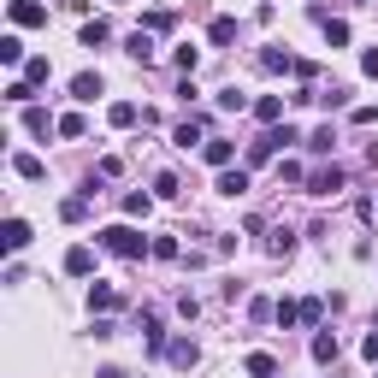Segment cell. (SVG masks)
Segmentation results:
<instances>
[{
    "label": "cell",
    "mask_w": 378,
    "mask_h": 378,
    "mask_svg": "<svg viewBox=\"0 0 378 378\" xmlns=\"http://www.w3.org/2000/svg\"><path fill=\"white\" fill-rule=\"evenodd\" d=\"M101 242H107L112 254H124V260H136V254L148 249V237H136L130 225H107V231H101Z\"/></svg>",
    "instance_id": "6da1fadb"
},
{
    "label": "cell",
    "mask_w": 378,
    "mask_h": 378,
    "mask_svg": "<svg viewBox=\"0 0 378 378\" xmlns=\"http://www.w3.org/2000/svg\"><path fill=\"white\" fill-rule=\"evenodd\" d=\"M254 119H260V124H278V119H284V101H278V95H266V101H254Z\"/></svg>",
    "instance_id": "ba28073f"
},
{
    "label": "cell",
    "mask_w": 378,
    "mask_h": 378,
    "mask_svg": "<svg viewBox=\"0 0 378 378\" xmlns=\"http://www.w3.org/2000/svg\"><path fill=\"white\" fill-rule=\"evenodd\" d=\"M24 59V42L18 36H0V65H18Z\"/></svg>",
    "instance_id": "8fae6325"
},
{
    "label": "cell",
    "mask_w": 378,
    "mask_h": 378,
    "mask_svg": "<svg viewBox=\"0 0 378 378\" xmlns=\"http://www.w3.org/2000/svg\"><path fill=\"white\" fill-rule=\"evenodd\" d=\"M59 213H65V219H83V213H89V195H71V201H65Z\"/></svg>",
    "instance_id": "7402d4cb"
},
{
    "label": "cell",
    "mask_w": 378,
    "mask_h": 378,
    "mask_svg": "<svg viewBox=\"0 0 378 378\" xmlns=\"http://www.w3.org/2000/svg\"><path fill=\"white\" fill-rule=\"evenodd\" d=\"M12 172H18V177H30V184H36V177H47V166H42L36 154H18V160H12Z\"/></svg>",
    "instance_id": "9c48e42d"
},
{
    "label": "cell",
    "mask_w": 378,
    "mask_h": 378,
    "mask_svg": "<svg viewBox=\"0 0 378 378\" xmlns=\"http://www.w3.org/2000/svg\"><path fill=\"white\" fill-rule=\"evenodd\" d=\"M172 360H177V367H195V343H189V337L172 343Z\"/></svg>",
    "instance_id": "ffe728a7"
},
{
    "label": "cell",
    "mask_w": 378,
    "mask_h": 378,
    "mask_svg": "<svg viewBox=\"0 0 378 378\" xmlns=\"http://www.w3.org/2000/svg\"><path fill=\"white\" fill-rule=\"evenodd\" d=\"M24 130H36V136H47V130H59V124H54V119H47V112H42V107H30V112H24Z\"/></svg>",
    "instance_id": "30bf717a"
},
{
    "label": "cell",
    "mask_w": 378,
    "mask_h": 378,
    "mask_svg": "<svg viewBox=\"0 0 378 378\" xmlns=\"http://www.w3.org/2000/svg\"><path fill=\"white\" fill-rule=\"evenodd\" d=\"M83 130H89L83 112H65V119H59V136H83Z\"/></svg>",
    "instance_id": "e0dca14e"
},
{
    "label": "cell",
    "mask_w": 378,
    "mask_h": 378,
    "mask_svg": "<svg viewBox=\"0 0 378 378\" xmlns=\"http://www.w3.org/2000/svg\"><path fill=\"white\" fill-rule=\"evenodd\" d=\"M242 189H249V172H225L219 177V195H242Z\"/></svg>",
    "instance_id": "9a60e30c"
},
{
    "label": "cell",
    "mask_w": 378,
    "mask_h": 378,
    "mask_svg": "<svg viewBox=\"0 0 378 378\" xmlns=\"http://www.w3.org/2000/svg\"><path fill=\"white\" fill-rule=\"evenodd\" d=\"M207 36L219 42V47H225V42H237V18H213V30H207Z\"/></svg>",
    "instance_id": "7c38bea8"
},
{
    "label": "cell",
    "mask_w": 378,
    "mask_h": 378,
    "mask_svg": "<svg viewBox=\"0 0 378 378\" xmlns=\"http://www.w3.org/2000/svg\"><path fill=\"white\" fill-rule=\"evenodd\" d=\"M201 154H207V166H231V154H237V148L225 142V136H213V142H201Z\"/></svg>",
    "instance_id": "5b68a950"
},
{
    "label": "cell",
    "mask_w": 378,
    "mask_h": 378,
    "mask_svg": "<svg viewBox=\"0 0 378 378\" xmlns=\"http://www.w3.org/2000/svg\"><path fill=\"white\" fill-rule=\"evenodd\" d=\"M249 372L254 378H272V355H249Z\"/></svg>",
    "instance_id": "603a6c76"
},
{
    "label": "cell",
    "mask_w": 378,
    "mask_h": 378,
    "mask_svg": "<svg viewBox=\"0 0 378 378\" xmlns=\"http://www.w3.org/2000/svg\"><path fill=\"white\" fill-rule=\"evenodd\" d=\"M89 307H101V314H107V307H119V290H107V284L89 290Z\"/></svg>",
    "instance_id": "ac0fdd59"
},
{
    "label": "cell",
    "mask_w": 378,
    "mask_h": 378,
    "mask_svg": "<svg viewBox=\"0 0 378 378\" xmlns=\"http://www.w3.org/2000/svg\"><path fill=\"white\" fill-rule=\"evenodd\" d=\"M71 95H77V101H95V95H101V77H95V71L71 77Z\"/></svg>",
    "instance_id": "52a82bcc"
},
{
    "label": "cell",
    "mask_w": 378,
    "mask_h": 378,
    "mask_svg": "<svg viewBox=\"0 0 378 378\" xmlns=\"http://www.w3.org/2000/svg\"><path fill=\"white\" fill-rule=\"evenodd\" d=\"M0 242H6V254H18L24 242H30V225H24V219H6V231H0Z\"/></svg>",
    "instance_id": "277c9868"
},
{
    "label": "cell",
    "mask_w": 378,
    "mask_h": 378,
    "mask_svg": "<svg viewBox=\"0 0 378 378\" xmlns=\"http://www.w3.org/2000/svg\"><path fill=\"white\" fill-rule=\"evenodd\" d=\"M172 142H177V148H195V142H201V124H195V119H189V124H177V136H172Z\"/></svg>",
    "instance_id": "d6986e66"
},
{
    "label": "cell",
    "mask_w": 378,
    "mask_h": 378,
    "mask_svg": "<svg viewBox=\"0 0 378 378\" xmlns=\"http://www.w3.org/2000/svg\"><path fill=\"white\" fill-rule=\"evenodd\" d=\"M360 71H367V77H378V47H367V54H360Z\"/></svg>",
    "instance_id": "cb8c5ba5"
},
{
    "label": "cell",
    "mask_w": 378,
    "mask_h": 378,
    "mask_svg": "<svg viewBox=\"0 0 378 378\" xmlns=\"http://www.w3.org/2000/svg\"><path fill=\"white\" fill-rule=\"evenodd\" d=\"M130 59H142V65L154 59V42H148V30H136V36H130Z\"/></svg>",
    "instance_id": "4fadbf2b"
},
{
    "label": "cell",
    "mask_w": 378,
    "mask_h": 378,
    "mask_svg": "<svg viewBox=\"0 0 378 378\" xmlns=\"http://www.w3.org/2000/svg\"><path fill=\"white\" fill-rule=\"evenodd\" d=\"M107 119L119 124V130H130V124H136V107H130V101H112V112H107Z\"/></svg>",
    "instance_id": "5bb4252c"
},
{
    "label": "cell",
    "mask_w": 378,
    "mask_h": 378,
    "mask_svg": "<svg viewBox=\"0 0 378 378\" xmlns=\"http://www.w3.org/2000/svg\"><path fill=\"white\" fill-rule=\"evenodd\" d=\"M65 272H71V278H89V272H95V249H83V242H77V249L65 254Z\"/></svg>",
    "instance_id": "7a4b0ae2"
},
{
    "label": "cell",
    "mask_w": 378,
    "mask_h": 378,
    "mask_svg": "<svg viewBox=\"0 0 378 378\" xmlns=\"http://www.w3.org/2000/svg\"><path fill=\"white\" fill-rule=\"evenodd\" d=\"M360 355H367V360H378V331H372L367 343H360Z\"/></svg>",
    "instance_id": "d4e9b609"
},
{
    "label": "cell",
    "mask_w": 378,
    "mask_h": 378,
    "mask_svg": "<svg viewBox=\"0 0 378 378\" xmlns=\"http://www.w3.org/2000/svg\"><path fill=\"white\" fill-rule=\"evenodd\" d=\"M12 24H47V6H36V0H12Z\"/></svg>",
    "instance_id": "3957f363"
},
{
    "label": "cell",
    "mask_w": 378,
    "mask_h": 378,
    "mask_svg": "<svg viewBox=\"0 0 378 378\" xmlns=\"http://www.w3.org/2000/svg\"><path fill=\"white\" fill-rule=\"evenodd\" d=\"M101 42H107V24H101V18L83 24V47H101Z\"/></svg>",
    "instance_id": "44dd1931"
},
{
    "label": "cell",
    "mask_w": 378,
    "mask_h": 378,
    "mask_svg": "<svg viewBox=\"0 0 378 378\" xmlns=\"http://www.w3.org/2000/svg\"><path fill=\"white\" fill-rule=\"evenodd\" d=\"M314 360H337V337H331V331L314 337Z\"/></svg>",
    "instance_id": "2e32d148"
},
{
    "label": "cell",
    "mask_w": 378,
    "mask_h": 378,
    "mask_svg": "<svg viewBox=\"0 0 378 378\" xmlns=\"http://www.w3.org/2000/svg\"><path fill=\"white\" fill-rule=\"evenodd\" d=\"M337 189H343V172H337V166L314 172V195H337Z\"/></svg>",
    "instance_id": "8992f818"
}]
</instances>
